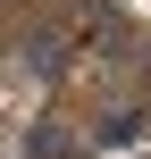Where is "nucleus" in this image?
<instances>
[{"label":"nucleus","mask_w":151,"mask_h":159,"mask_svg":"<svg viewBox=\"0 0 151 159\" xmlns=\"http://www.w3.org/2000/svg\"><path fill=\"white\" fill-rule=\"evenodd\" d=\"M17 151H25V159H84V134H67V126H50V117H42V126H25V143H17Z\"/></svg>","instance_id":"1"},{"label":"nucleus","mask_w":151,"mask_h":159,"mask_svg":"<svg viewBox=\"0 0 151 159\" xmlns=\"http://www.w3.org/2000/svg\"><path fill=\"white\" fill-rule=\"evenodd\" d=\"M101 151H126V143H143V117L126 109V117H101V134H92Z\"/></svg>","instance_id":"2"},{"label":"nucleus","mask_w":151,"mask_h":159,"mask_svg":"<svg viewBox=\"0 0 151 159\" xmlns=\"http://www.w3.org/2000/svg\"><path fill=\"white\" fill-rule=\"evenodd\" d=\"M25 67H34V75H42V84H50V75H59V67H67V42H50V34H42V42H34V50H25Z\"/></svg>","instance_id":"3"}]
</instances>
